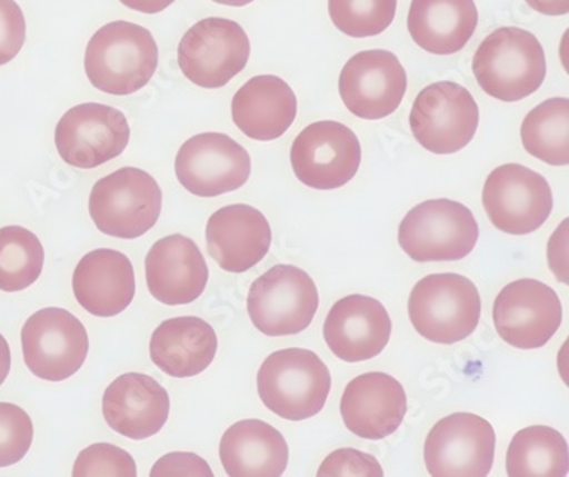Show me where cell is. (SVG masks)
Masks as SVG:
<instances>
[{"instance_id": "cell-14", "label": "cell", "mask_w": 569, "mask_h": 477, "mask_svg": "<svg viewBox=\"0 0 569 477\" xmlns=\"http://www.w3.org/2000/svg\"><path fill=\"white\" fill-rule=\"evenodd\" d=\"M129 141L126 116L108 105H78L67 110L56 127L60 158L78 170H93L119 158Z\"/></svg>"}, {"instance_id": "cell-5", "label": "cell", "mask_w": 569, "mask_h": 477, "mask_svg": "<svg viewBox=\"0 0 569 477\" xmlns=\"http://www.w3.org/2000/svg\"><path fill=\"white\" fill-rule=\"evenodd\" d=\"M163 209V192L148 171L127 167L94 183L89 216L108 237L133 240L152 230Z\"/></svg>"}, {"instance_id": "cell-31", "label": "cell", "mask_w": 569, "mask_h": 477, "mask_svg": "<svg viewBox=\"0 0 569 477\" xmlns=\"http://www.w3.org/2000/svg\"><path fill=\"white\" fill-rule=\"evenodd\" d=\"M397 0H329V14L337 30L351 38L383 33L396 19Z\"/></svg>"}, {"instance_id": "cell-17", "label": "cell", "mask_w": 569, "mask_h": 477, "mask_svg": "<svg viewBox=\"0 0 569 477\" xmlns=\"http://www.w3.org/2000/svg\"><path fill=\"white\" fill-rule=\"evenodd\" d=\"M407 91V72L389 50L352 56L339 76V93L352 116L381 120L399 110Z\"/></svg>"}, {"instance_id": "cell-37", "label": "cell", "mask_w": 569, "mask_h": 477, "mask_svg": "<svg viewBox=\"0 0 569 477\" xmlns=\"http://www.w3.org/2000/svg\"><path fill=\"white\" fill-rule=\"evenodd\" d=\"M566 244H568V221H562V225H559L558 230L549 241L548 257L549 266H551L558 281L568 285V262H566L568 260V248H566Z\"/></svg>"}, {"instance_id": "cell-30", "label": "cell", "mask_w": 569, "mask_h": 477, "mask_svg": "<svg viewBox=\"0 0 569 477\" xmlns=\"http://www.w3.org/2000/svg\"><path fill=\"white\" fill-rule=\"evenodd\" d=\"M44 250L40 238L22 226L0 228V291L16 292L40 279Z\"/></svg>"}, {"instance_id": "cell-20", "label": "cell", "mask_w": 569, "mask_h": 477, "mask_svg": "<svg viewBox=\"0 0 569 477\" xmlns=\"http://www.w3.org/2000/svg\"><path fill=\"white\" fill-rule=\"evenodd\" d=\"M209 267L196 241L170 235L152 245L146 257V282L159 304H193L208 288Z\"/></svg>"}, {"instance_id": "cell-16", "label": "cell", "mask_w": 569, "mask_h": 477, "mask_svg": "<svg viewBox=\"0 0 569 477\" xmlns=\"http://www.w3.org/2000/svg\"><path fill=\"white\" fill-rule=\"evenodd\" d=\"M492 320L498 336L513 348H543L561 327V300L543 282L518 279L499 291Z\"/></svg>"}, {"instance_id": "cell-41", "label": "cell", "mask_w": 569, "mask_h": 477, "mask_svg": "<svg viewBox=\"0 0 569 477\" xmlns=\"http://www.w3.org/2000/svg\"><path fill=\"white\" fill-rule=\"evenodd\" d=\"M216 4L230 6V8H243V6L252 4L253 0H212Z\"/></svg>"}, {"instance_id": "cell-18", "label": "cell", "mask_w": 569, "mask_h": 477, "mask_svg": "<svg viewBox=\"0 0 569 477\" xmlns=\"http://www.w3.org/2000/svg\"><path fill=\"white\" fill-rule=\"evenodd\" d=\"M392 336V320L380 301L365 295H349L330 308L323 337L330 351L346 362H359L380 355Z\"/></svg>"}, {"instance_id": "cell-38", "label": "cell", "mask_w": 569, "mask_h": 477, "mask_svg": "<svg viewBox=\"0 0 569 477\" xmlns=\"http://www.w3.org/2000/svg\"><path fill=\"white\" fill-rule=\"evenodd\" d=\"M527 6L543 16H566L569 0H526Z\"/></svg>"}, {"instance_id": "cell-35", "label": "cell", "mask_w": 569, "mask_h": 477, "mask_svg": "<svg viewBox=\"0 0 569 477\" xmlns=\"http://www.w3.org/2000/svg\"><path fill=\"white\" fill-rule=\"evenodd\" d=\"M27 41V19L16 0H0V66L16 59Z\"/></svg>"}, {"instance_id": "cell-9", "label": "cell", "mask_w": 569, "mask_h": 477, "mask_svg": "<svg viewBox=\"0 0 569 477\" xmlns=\"http://www.w3.org/2000/svg\"><path fill=\"white\" fill-rule=\"evenodd\" d=\"M416 141L435 155H453L470 145L481 113L472 95L451 81L432 82L416 97L411 117Z\"/></svg>"}, {"instance_id": "cell-32", "label": "cell", "mask_w": 569, "mask_h": 477, "mask_svg": "<svg viewBox=\"0 0 569 477\" xmlns=\"http://www.w3.org/2000/svg\"><path fill=\"white\" fill-rule=\"evenodd\" d=\"M33 421L22 407L0 403V467L18 464L33 444Z\"/></svg>"}, {"instance_id": "cell-34", "label": "cell", "mask_w": 569, "mask_h": 477, "mask_svg": "<svg viewBox=\"0 0 569 477\" xmlns=\"http://www.w3.org/2000/svg\"><path fill=\"white\" fill-rule=\"evenodd\" d=\"M317 474L320 477H381L383 469L370 454L355 448H339L326 457Z\"/></svg>"}, {"instance_id": "cell-4", "label": "cell", "mask_w": 569, "mask_h": 477, "mask_svg": "<svg viewBox=\"0 0 569 477\" xmlns=\"http://www.w3.org/2000/svg\"><path fill=\"white\" fill-rule=\"evenodd\" d=\"M481 314L479 289L466 276L451 272L426 276L409 297L412 327L419 336L437 345H455L472 336Z\"/></svg>"}, {"instance_id": "cell-12", "label": "cell", "mask_w": 569, "mask_h": 477, "mask_svg": "<svg viewBox=\"0 0 569 477\" xmlns=\"http://www.w3.org/2000/svg\"><path fill=\"white\" fill-rule=\"evenodd\" d=\"M496 434L491 423L472 413H455L432 426L425 463L435 477H486L492 469Z\"/></svg>"}, {"instance_id": "cell-36", "label": "cell", "mask_w": 569, "mask_h": 477, "mask_svg": "<svg viewBox=\"0 0 569 477\" xmlns=\"http://www.w3.org/2000/svg\"><path fill=\"white\" fill-rule=\"evenodd\" d=\"M151 476H212L211 467L196 454L173 451L161 457L152 467Z\"/></svg>"}, {"instance_id": "cell-15", "label": "cell", "mask_w": 569, "mask_h": 477, "mask_svg": "<svg viewBox=\"0 0 569 477\" xmlns=\"http://www.w3.org/2000/svg\"><path fill=\"white\" fill-rule=\"evenodd\" d=\"M174 173L183 189L197 197L234 192L252 173V159L230 136L206 132L181 145Z\"/></svg>"}, {"instance_id": "cell-33", "label": "cell", "mask_w": 569, "mask_h": 477, "mask_svg": "<svg viewBox=\"0 0 569 477\" xmlns=\"http://www.w3.org/2000/svg\"><path fill=\"white\" fill-rule=\"evenodd\" d=\"M74 477H136L138 466L129 451L111 444H94L79 454Z\"/></svg>"}, {"instance_id": "cell-27", "label": "cell", "mask_w": 569, "mask_h": 477, "mask_svg": "<svg viewBox=\"0 0 569 477\" xmlns=\"http://www.w3.org/2000/svg\"><path fill=\"white\" fill-rule=\"evenodd\" d=\"M479 24L473 0H412L407 30L432 56H453L469 43Z\"/></svg>"}, {"instance_id": "cell-8", "label": "cell", "mask_w": 569, "mask_h": 477, "mask_svg": "<svg viewBox=\"0 0 569 477\" xmlns=\"http://www.w3.org/2000/svg\"><path fill=\"white\" fill-rule=\"evenodd\" d=\"M250 50L248 34L237 21L202 19L181 38L178 66L199 88L218 89L243 71Z\"/></svg>"}, {"instance_id": "cell-29", "label": "cell", "mask_w": 569, "mask_h": 477, "mask_svg": "<svg viewBox=\"0 0 569 477\" xmlns=\"http://www.w3.org/2000/svg\"><path fill=\"white\" fill-rule=\"evenodd\" d=\"M523 148L552 167L569 163V100L551 98L530 110L520 129Z\"/></svg>"}, {"instance_id": "cell-19", "label": "cell", "mask_w": 569, "mask_h": 477, "mask_svg": "<svg viewBox=\"0 0 569 477\" xmlns=\"http://www.w3.org/2000/svg\"><path fill=\"white\" fill-rule=\"evenodd\" d=\"M406 413L402 384L381 371L352 378L340 399V416L346 428L365 440H383L396 434Z\"/></svg>"}, {"instance_id": "cell-2", "label": "cell", "mask_w": 569, "mask_h": 477, "mask_svg": "<svg viewBox=\"0 0 569 477\" xmlns=\"http://www.w3.org/2000/svg\"><path fill=\"white\" fill-rule=\"evenodd\" d=\"M472 72L486 95L513 103L542 86L548 62L536 34L521 28H498L479 44Z\"/></svg>"}, {"instance_id": "cell-40", "label": "cell", "mask_w": 569, "mask_h": 477, "mask_svg": "<svg viewBox=\"0 0 569 477\" xmlns=\"http://www.w3.org/2000/svg\"><path fill=\"white\" fill-rule=\"evenodd\" d=\"M11 371V348L6 337L0 334V387Z\"/></svg>"}, {"instance_id": "cell-23", "label": "cell", "mask_w": 569, "mask_h": 477, "mask_svg": "<svg viewBox=\"0 0 569 477\" xmlns=\"http://www.w3.org/2000/svg\"><path fill=\"white\" fill-rule=\"evenodd\" d=\"M78 304L94 317H116L126 311L136 297V275L126 254L98 248L86 254L72 276Z\"/></svg>"}, {"instance_id": "cell-3", "label": "cell", "mask_w": 569, "mask_h": 477, "mask_svg": "<svg viewBox=\"0 0 569 477\" xmlns=\"http://www.w3.org/2000/svg\"><path fill=\"white\" fill-rule=\"evenodd\" d=\"M257 387L269 411L288 421H305L322 411L332 377L313 351L289 348L267 356L257 375Z\"/></svg>"}, {"instance_id": "cell-26", "label": "cell", "mask_w": 569, "mask_h": 477, "mask_svg": "<svg viewBox=\"0 0 569 477\" xmlns=\"http://www.w3.org/2000/svg\"><path fill=\"white\" fill-rule=\"evenodd\" d=\"M219 457L231 477H279L286 473L289 448L274 426L260 419H243L226 429Z\"/></svg>"}, {"instance_id": "cell-25", "label": "cell", "mask_w": 569, "mask_h": 477, "mask_svg": "<svg viewBox=\"0 0 569 477\" xmlns=\"http://www.w3.org/2000/svg\"><path fill=\"white\" fill-rule=\"evenodd\" d=\"M149 352L163 374L173 378L197 377L214 361L218 336L202 318H170L152 332Z\"/></svg>"}, {"instance_id": "cell-7", "label": "cell", "mask_w": 569, "mask_h": 477, "mask_svg": "<svg viewBox=\"0 0 569 477\" xmlns=\"http://www.w3.org/2000/svg\"><path fill=\"white\" fill-rule=\"evenodd\" d=\"M318 289L308 272L279 264L253 281L247 311L257 330L269 337L295 336L313 322Z\"/></svg>"}, {"instance_id": "cell-22", "label": "cell", "mask_w": 569, "mask_h": 477, "mask_svg": "<svg viewBox=\"0 0 569 477\" xmlns=\"http://www.w3.org/2000/svg\"><path fill=\"white\" fill-rule=\"evenodd\" d=\"M101 407L113 431L130 440H146L167 425L170 396L149 375L126 374L108 385Z\"/></svg>"}, {"instance_id": "cell-11", "label": "cell", "mask_w": 569, "mask_h": 477, "mask_svg": "<svg viewBox=\"0 0 569 477\" xmlns=\"http://www.w3.org/2000/svg\"><path fill=\"white\" fill-rule=\"evenodd\" d=\"M552 203L549 181L523 165H501L486 178L482 206L489 221L503 233L539 230L551 216Z\"/></svg>"}, {"instance_id": "cell-39", "label": "cell", "mask_w": 569, "mask_h": 477, "mask_svg": "<svg viewBox=\"0 0 569 477\" xmlns=\"http://www.w3.org/2000/svg\"><path fill=\"white\" fill-rule=\"evenodd\" d=\"M126 8L132 11L142 12V14H158L170 8L174 0H120Z\"/></svg>"}, {"instance_id": "cell-24", "label": "cell", "mask_w": 569, "mask_h": 477, "mask_svg": "<svg viewBox=\"0 0 569 477\" xmlns=\"http://www.w3.org/2000/svg\"><path fill=\"white\" fill-rule=\"evenodd\" d=\"M298 113L295 91L278 76H256L231 101L234 126L253 141H276L288 132Z\"/></svg>"}, {"instance_id": "cell-13", "label": "cell", "mask_w": 569, "mask_h": 477, "mask_svg": "<svg viewBox=\"0 0 569 477\" xmlns=\"http://www.w3.org/2000/svg\"><path fill=\"white\" fill-rule=\"evenodd\" d=\"M359 165L361 145L345 123L333 120L311 123L292 142V171L310 189H340L356 177Z\"/></svg>"}, {"instance_id": "cell-6", "label": "cell", "mask_w": 569, "mask_h": 477, "mask_svg": "<svg viewBox=\"0 0 569 477\" xmlns=\"http://www.w3.org/2000/svg\"><path fill=\"white\" fill-rule=\"evenodd\" d=\"M479 226L462 202L432 199L407 212L399 226V245L416 262H451L472 252Z\"/></svg>"}, {"instance_id": "cell-10", "label": "cell", "mask_w": 569, "mask_h": 477, "mask_svg": "<svg viewBox=\"0 0 569 477\" xmlns=\"http://www.w3.org/2000/svg\"><path fill=\"white\" fill-rule=\"evenodd\" d=\"M24 362L34 377L63 381L78 374L88 358V330L63 308H43L21 330Z\"/></svg>"}, {"instance_id": "cell-1", "label": "cell", "mask_w": 569, "mask_h": 477, "mask_svg": "<svg viewBox=\"0 0 569 477\" xmlns=\"http://www.w3.org/2000/svg\"><path fill=\"white\" fill-rule=\"evenodd\" d=\"M158 62L154 37L136 22H108L86 47L84 69L89 82L113 97L138 93L156 74Z\"/></svg>"}, {"instance_id": "cell-21", "label": "cell", "mask_w": 569, "mask_h": 477, "mask_svg": "<svg viewBox=\"0 0 569 477\" xmlns=\"http://www.w3.org/2000/svg\"><path fill=\"white\" fill-rule=\"evenodd\" d=\"M206 240L209 256L222 270L241 275L262 262L269 254L272 230L259 209L234 203L209 218Z\"/></svg>"}, {"instance_id": "cell-28", "label": "cell", "mask_w": 569, "mask_h": 477, "mask_svg": "<svg viewBox=\"0 0 569 477\" xmlns=\"http://www.w3.org/2000/svg\"><path fill=\"white\" fill-rule=\"evenodd\" d=\"M568 441L558 429L537 425L515 435L508 447L510 477H566L569 474Z\"/></svg>"}]
</instances>
